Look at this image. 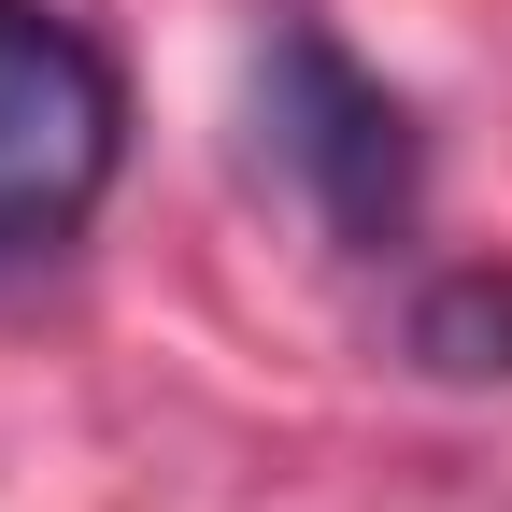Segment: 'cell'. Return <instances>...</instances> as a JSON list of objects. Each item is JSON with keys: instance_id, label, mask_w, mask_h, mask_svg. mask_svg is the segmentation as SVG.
Here are the masks:
<instances>
[{"instance_id": "1", "label": "cell", "mask_w": 512, "mask_h": 512, "mask_svg": "<svg viewBox=\"0 0 512 512\" xmlns=\"http://www.w3.org/2000/svg\"><path fill=\"white\" fill-rule=\"evenodd\" d=\"M128 157V86L57 0H0V256H57Z\"/></svg>"}, {"instance_id": "2", "label": "cell", "mask_w": 512, "mask_h": 512, "mask_svg": "<svg viewBox=\"0 0 512 512\" xmlns=\"http://www.w3.org/2000/svg\"><path fill=\"white\" fill-rule=\"evenodd\" d=\"M256 100H271V143H285V171L313 185V214H328L342 242H399L413 228V200H427L413 114L384 100L328 29H285L271 72H256Z\"/></svg>"}, {"instance_id": "3", "label": "cell", "mask_w": 512, "mask_h": 512, "mask_svg": "<svg viewBox=\"0 0 512 512\" xmlns=\"http://www.w3.org/2000/svg\"><path fill=\"white\" fill-rule=\"evenodd\" d=\"M413 370L441 384H512V271H441L413 299Z\"/></svg>"}]
</instances>
